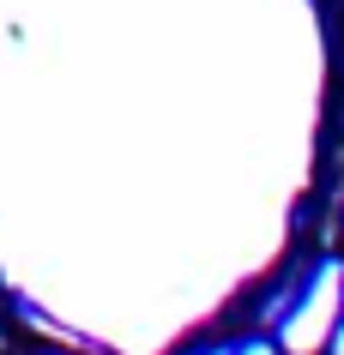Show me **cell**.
<instances>
[{"instance_id":"cell-4","label":"cell","mask_w":344,"mask_h":355,"mask_svg":"<svg viewBox=\"0 0 344 355\" xmlns=\"http://www.w3.org/2000/svg\"><path fill=\"white\" fill-rule=\"evenodd\" d=\"M211 355H229V349H211Z\"/></svg>"},{"instance_id":"cell-3","label":"cell","mask_w":344,"mask_h":355,"mask_svg":"<svg viewBox=\"0 0 344 355\" xmlns=\"http://www.w3.org/2000/svg\"><path fill=\"white\" fill-rule=\"evenodd\" d=\"M332 355H344V325H338V337H332Z\"/></svg>"},{"instance_id":"cell-1","label":"cell","mask_w":344,"mask_h":355,"mask_svg":"<svg viewBox=\"0 0 344 355\" xmlns=\"http://www.w3.org/2000/svg\"><path fill=\"white\" fill-rule=\"evenodd\" d=\"M338 325H344V265L332 259V265L314 271L308 295L290 307V325L278 331V343H284L290 355H320V349H332Z\"/></svg>"},{"instance_id":"cell-2","label":"cell","mask_w":344,"mask_h":355,"mask_svg":"<svg viewBox=\"0 0 344 355\" xmlns=\"http://www.w3.org/2000/svg\"><path fill=\"white\" fill-rule=\"evenodd\" d=\"M236 355H278L272 343H248V349H236Z\"/></svg>"}]
</instances>
